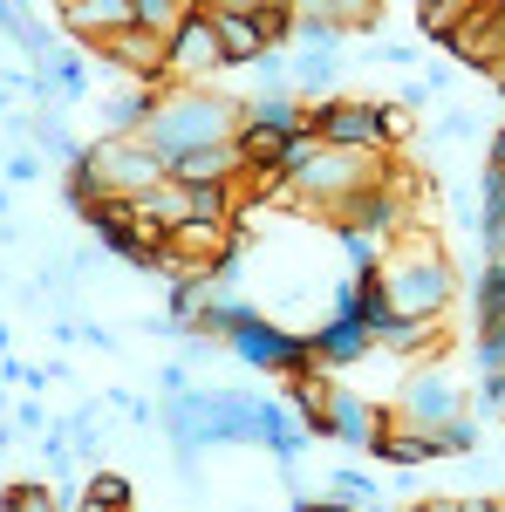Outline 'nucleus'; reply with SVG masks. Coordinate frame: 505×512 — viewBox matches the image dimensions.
Masks as SVG:
<instances>
[{
	"instance_id": "7",
	"label": "nucleus",
	"mask_w": 505,
	"mask_h": 512,
	"mask_svg": "<svg viewBox=\"0 0 505 512\" xmlns=\"http://www.w3.org/2000/svg\"><path fill=\"white\" fill-rule=\"evenodd\" d=\"M444 48H451V62H465V69H478V76H492V69H499V55H505V7L478 0Z\"/></svg>"
},
{
	"instance_id": "14",
	"label": "nucleus",
	"mask_w": 505,
	"mask_h": 512,
	"mask_svg": "<svg viewBox=\"0 0 505 512\" xmlns=\"http://www.w3.org/2000/svg\"><path fill=\"white\" fill-rule=\"evenodd\" d=\"M192 7H198V0H137V21H144V28H157V35H171Z\"/></svg>"
},
{
	"instance_id": "3",
	"label": "nucleus",
	"mask_w": 505,
	"mask_h": 512,
	"mask_svg": "<svg viewBox=\"0 0 505 512\" xmlns=\"http://www.w3.org/2000/svg\"><path fill=\"white\" fill-rule=\"evenodd\" d=\"M376 287L389 294L396 315H444V308L458 301V267H451V253L430 239V226H417V233H403L389 246V260L376 267Z\"/></svg>"
},
{
	"instance_id": "20",
	"label": "nucleus",
	"mask_w": 505,
	"mask_h": 512,
	"mask_svg": "<svg viewBox=\"0 0 505 512\" xmlns=\"http://www.w3.org/2000/svg\"><path fill=\"white\" fill-rule=\"evenodd\" d=\"M55 7H69V0H55Z\"/></svg>"
},
{
	"instance_id": "2",
	"label": "nucleus",
	"mask_w": 505,
	"mask_h": 512,
	"mask_svg": "<svg viewBox=\"0 0 505 512\" xmlns=\"http://www.w3.org/2000/svg\"><path fill=\"white\" fill-rule=\"evenodd\" d=\"M171 178V164L144 130H103L76 164H69V205L89 198H144L151 185Z\"/></svg>"
},
{
	"instance_id": "6",
	"label": "nucleus",
	"mask_w": 505,
	"mask_h": 512,
	"mask_svg": "<svg viewBox=\"0 0 505 512\" xmlns=\"http://www.w3.org/2000/svg\"><path fill=\"white\" fill-rule=\"evenodd\" d=\"M233 62H226V41H219V14L212 7H192L178 28H171V82H212L226 76Z\"/></svg>"
},
{
	"instance_id": "4",
	"label": "nucleus",
	"mask_w": 505,
	"mask_h": 512,
	"mask_svg": "<svg viewBox=\"0 0 505 512\" xmlns=\"http://www.w3.org/2000/svg\"><path fill=\"white\" fill-rule=\"evenodd\" d=\"M403 424H424V431H451V424H465V390H458V376H451V362L437 355V362H424L403 390H396V403H389Z\"/></svg>"
},
{
	"instance_id": "9",
	"label": "nucleus",
	"mask_w": 505,
	"mask_h": 512,
	"mask_svg": "<svg viewBox=\"0 0 505 512\" xmlns=\"http://www.w3.org/2000/svg\"><path fill=\"white\" fill-rule=\"evenodd\" d=\"M62 21H69V35L76 41H110V35H123L130 21H137V0H69L62 7Z\"/></svg>"
},
{
	"instance_id": "18",
	"label": "nucleus",
	"mask_w": 505,
	"mask_h": 512,
	"mask_svg": "<svg viewBox=\"0 0 505 512\" xmlns=\"http://www.w3.org/2000/svg\"><path fill=\"white\" fill-rule=\"evenodd\" d=\"M492 512H505V499H492Z\"/></svg>"
},
{
	"instance_id": "11",
	"label": "nucleus",
	"mask_w": 505,
	"mask_h": 512,
	"mask_svg": "<svg viewBox=\"0 0 505 512\" xmlns=\"http://www.w3.org/2000/svg\"><path fill=\"white\" fill-rule=\"evenodd\" d=\"M219 41H226V62L233 69H246V62H267L273 41L267 28H260V14H219Z\"/></svg>"
},
{
	"instance_id": "1",
	"label": "nucleus",
	"mask_w": 505,
	"mask_h": 512,
	"mask_svg": "<svg viewBox=\"0 0 505 512\" xmlns=\"http://www.w3.org/2000/svg\"><path fill=\"white\" fill-rule=\"evenodd\" d=\"M253 110H239L233 96H219L212 82H171V89H157V110L144 123V137H151L164 164H178L185 151H205V144H226L246 130Z\"/></svg>"
},
{
	"instance_id": "5",
	"label": "nucleus",
	"mask_w": 505,
	"mask_h": 512,
	"mask_svg": "<svg viewBox=\"0 0 505 512\" xmlns=\"http://www.w3.org/2000/svg\"><path fill=\"white\" fill-rule=\"evenodd\" d=\"M308 130L321 144H349V151H396L389 144L383 103H355V96H321L308 103Z\"/></svg>"
},
{
	"instance_id": "12",
	"label": "nucleus",
	"mask_w": 505,
	"mask_h": 512,
	"mask_svg": "<svg viewBox=\"0 0 505 512\" xmlns=\"http://www.w3.org/2000/svg\"><path fill=\"white\" fill-rule=\"evenodd\" d=\"M471 315H478V328L505 321V267L499 260H485V274H478V287H471Z\"/></svg>"
},
{
	"instance_id": "17",
	"label": "nucleus",
	"mask_w": 505,
	"mask_h": 512,
	"mask_svg": "<svg viewBox=\"0 0 505 512\" xmlns=\"http://www.w3.org/2000/svg\"><path fill=\"white\" fill-rule=\"evenodd\" d=\"M301 512H342V499H335V506H301Z\"/></svg>"
},
{
	"instance_id": "15",
	"label": "nucleus",
	"mask_w": 505,
	"mask_h": 512,
	"mask_svg": "<svg viewBox=\"0 0 505 512\" xmlns=\"http://www.w3.org/2000/svg\"><path fill=\"white\" fill-rule=\"evenodd\" d=\"M0 512H55V492L48 485H7L0 492Z\"/></svg>"
},
{
	"instance_id": "16",
	"label": "nucleus",
	"mask_w": 505,
	"mask_h": 512,
	"mask_svg": "<svg viewBox=\"0 0 505 512\" xmlns=\"http://www.w3.org/2000/svg\"><path fill=\"white\" fill-rule=\"evenodd\" d=\"M328 492H335L342 506H362V512H376V485H369V478H355V472H335V478H328Z\"/></svg>"
},
{
	"instance_id": "19",
	"label": "nucleus",
	"mask_w": 505,
	"mask_h": 512,
	"mask_svg": "<svg viewBox=\"0 0 505 512\" xmlns=\"http://www.w3.org/2000/svg\"><path fill=\"white\" fill-rule=\"evenodd\" d=\"M403 512H430V506H403Z\"/></svg>"
},
{
	"instance_id": "13",
	"label": "nucleus",
	"mask_w": 505,
	"mask_h": 512,
	"mask_svg": "<svg viewBox=\"0 0 505 512\" xmlns=\"http://www.w3.org/2000/svg\"><path fill=\"white\" fill-rule=\"evenodd\" d=\"M82 512H130V478L123 472H96L82 492Z\"/></svg>"
},
{
	"instance_id": "10",
	"label": "nucleus",
	"mask_w": 505,
	"mask_h": 512,
	"mask_svg": "<svg viewBox=\"0 0 505 512\" xmlns=\"http://www.w3.org/2000/svg\"><path fill=\"white\" fill-rule=\"evenodd\" d=\"M171 178H185V185H233V178H246V151H239V137L185 151V158L171 164Z\"/></svg>"
},
{
	"instance_id": "8",
	"label": "nucleus",
	"mask_w": 505,
	"mask_h": 512,
	"mask_svg": "<svg viewBox=\"0 0 505 512\" xmlns=\"http://www.w3.org/2000/svg\"><path fill=\"white\" fill-rule=\"evenodd\" d=\"M308 349H314V362H321V369H335V376H342L349 362L376 355V328H369L362 315H328V321L308 335Z\"/></svg>"
}]
</instances>
